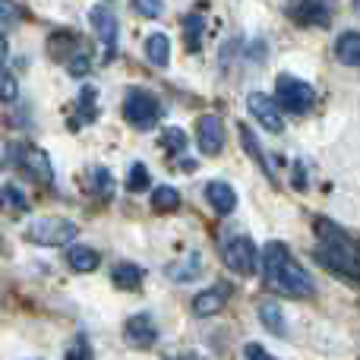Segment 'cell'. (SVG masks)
<instances>
[{
  "mask_svg": "<svg viewBox=\"0 0 360 360\" xmlns=\"http://www.w3.org/2000/svg\"><path fill=\"white\" fill-rule=\"evenodd\" d=\"M266 281L278 291L291 294V297H310L313 294V278L307 275V269H300L291 259L285 243H269L266 247Z\"/></svg>",
  "mask_w": 360,
  "mask_h": 360,
  "instance_id": "cell-1",
  "label": "cell"
},
{
  "mask_svg": "<svg viewBox=\"0 0 360 360\" xmlns=\"http://www.w3.org/2000/svg\"><path fill=\"white\" fill-rule=\"evenodd\" d=\"M79 234V228H76L70 218H35V221L29 224V231H25V237H29L32 243H38V247H63V243H70L73 237Z\"/></svg>",
  "mask_w": 360,
  "mask_h": 360,
  "instance_id": "cell-2",
  "label": "cell"
},
{
  "mask_svg": "<svg viewBox=\"0 0 360 360\" xmlns=\"http://www.w3.org/2000/svg\"><path fill=\"white\" fill-rule=\"evenodd\" d=\"M124 117H127V124L136 127V130H152V127L158 124V117H162V105H158V98L152 92L133 89L124 101Z\"/></svg>",
  "mask_w": 360,
  "mask_h": 360,
  "instance_id": "cell-3",
  "label": "cell"
},
{
  "mask_svg": "<svg viewBox=\"0 0 360 360\" xmlns=\"http://www.w3.org/2000/svg\"><path fill=\"white\" fill-rule=\"evenodd\" d=\"M288 16L297 25H319V29H326L332 22V16H335V0H291L288 4Z\"/></svg>",
  "mask_w": 360,
  "mask_h": 360,
  "instance_id": "cell-4",
  "label": "cell"
},
{
  "mask_svg": "<svg viewBox=\"0 0 360 360\" xmlns=\"http://www.w3.org/2000/svg\"><path fill=\"white\" fill-rule=\"evenodd\" d=\"M275 92H278V105L285 108V111L291 114H304L313 108V89L307 86L304 79H294V76H278V86H275Z\"/></svg>",
  "mask_w": 360,
  "mask_h": 360,
  "instance_id": "cell-5",
  "label": "cell"
},
{
  "mask_svg": "<svg viewBox=\"0 0 360 360\" xmlns=\"http://www.w3.org/2000/svg\"><path fill=\"white\" fill-rule=\"evenodd\" d=\"M13 158L19 162V168L25 171L38 184H54V171H51V158L35 146H13Z\"/></svg>",
  "mask_w": 360,
  "mask_h": 360,
  "instance_id": "cell-6",
  "label": "cell"
},
{
  "mask_svg": "<svg viewBox=\"0 0 360 360\" xmlns=\"http://www.w3.org/2000/svg\"><path fill=\"white\" fill-rule=\"evenodd\" d=\"M224 262L234 269L237 275H253L256 272V247L250 237H231L224 243Z\"/></svg>",
  "mask_w": 360,
  "mask_h": 360,
  "instance_id": "cell-7",
  "label": "cell"
},
{
  "mask_svg": "<svg viewBox=\"0 0 360 360\" xmlns=\"http://www.w3.org/2000/svg\"><path fill=\"white\" fill-rule=\"evenodd\" d=\"M247 108H250V114H253V117L259 120V124L266 127L269 133H281V130H285V117H281L278 105H275L269 95L253 92V95L247 98Z\"/></svg>",
  "mask_w": 360,
  "mask_h": 360,
  "instance_id": "cell-8",
  "label": "cell"
},
{
  "mask_svg": "<svg viewBox=\"0 0 360 360\" xmlns=\"http://www.w3.org/2000/svg\"><path fill=\"white\" fill-rule=\"evenodd\" d=\"M89 22H92L95 35L101 38V44H105V51H108V60H111L114 48H117V32H120L117 16H114L108 6H95V10L89 13Z\"/></svg>",
  "mask_w": 360,
  "mask_h": 360,
  "instance_id": "cell-9",
  "label": "cell"
},
{
  "mask_svg": "<svg viewBox=\"0 0 360 360\" xmlns=\"http://www.w3.org/2000/svg\"><path fill=\"white\" fill-rule=\"evenodd\" d=\"M199 149H202V155H218L224 146V124L221 117H215V114H205V117H199Z\"/></svg>",
  "mask_w": 360,
  "mask_h": 360,
  "instance_id": "cell-10",
  "label": "cell"
},
{
  "mask_svg": "<svg viewBox=\"0 0 360 360\" xmlns=\"http://www.w3.org/2000/svg\"><path fill=\"white\" fill-rule=\"evenodd\" d=\"M228 294H231L228 285H212L202 294H196V300H193L196 316H215V313H221V307L228 304Z\"/></svg>",
  "mask_w": 360,
  "mask_h": 360,
  "instance_id": "cell-11",
  "label": "cell"
},
{
  "mask_svg": "<svg viewBox=\"0 0 360 360\" xmlns=\"http://www.w3.org/2000/svg\"><path fill=\"white\" fill-rule=\"evenodd\" d=\"M158 338V329H155V323H152L149 316H133V319H127V342L133 345V348H149L152 342Z\"/></svg>",
  "mask_w": 360,
  "mask_h": 360,
  "instance_id": "cell-12",
  "label": "cell"
},
{
  "mask_svg": "<svg viewBox=\"0 0 360 360\" xmlns=\"http://www.w3.org/2000/svg\"><path fill=\"white\" fill-rule=\"evenodd\" d=\"M205 199H209L212 209L221 212V215L234 212V205H237L234 190H231V186L224 184V180H212V184H205Z\"/></svg>",
  "mask_w": 360,
  "mask_h": 360,
  "instance_id": "cell-13",
  "label": "cell"
},
{
  "mask_svg": "<svg viewBox=\"0 0 360 360\" xmlns=\"http://www.w3.org/2000/svg\"><path fill=\"white\" fill-rule=\"evenodd\" d=\"M335 57L345 67H360V32H342V35H338Z\"/></svg>",
  "mask_w": 360,
  "mask_h": 360,
  "instance_id": "cell-14",
  "label": "cell"
},
{
  "mask_svg": "<svg viewBox=\"0 0 360 360\" xmlns=\"http://www.w3.org/2000/svg\"><path fill=\"white\" fill-rule=\"evenodd\" d=\"M0 212H4V215H10V218H19V215H25V212H29V199L22 196V190H19V186L6 184L4 190H0Z\"/></svg>",
  "mask_w": 360,
  "mask_h": 360,
  "instance_id": "cell-15",
  "label": "cell"
},
{
  "mask_svg": "<svg viewBox=\"0 0 360 360\" xmlns=\"http://www.w3.org/2000/svg\"><path fill=\"white\" fill-rule=\"evenodd\" d=\"M67 262H70V269H73V272H95V269H98V262H101V256L95 253L92 247L76 243V247H70Z\"/></svg>",
  "mask_w": 360,
  "mask_h": 360,
  "instance_id": "cell-16",
  "label": "cell"
},
{
  "mask_svg": "<svg viewBox=\"0 0 360 360\" xmlns=\"http://www.w3.org/2000/svg\"><path fill=\"white\" fill-rule=\"evenodd\" d=\"M146 57H149L152 67H168V60H171V41H168V35L155 32V35L146 38Z\"/></svg>",
  "mask_w": 360,
  "mask_h": 360,
  "instance_id": "cell-17",
  "label": "cell"
},
{
  "mask_svg": "<svg viewBox=\"0 0 360 360\" xmlns=\"http://www.w3.org/2000/svg\"><path fill=\"white\" fill-rule=\"evenodd\" d=\"M114 285L124 288V291H136L143 285V269L133 266V262H117L114 266Z\"/></svg>",
  "mask_w": 360,
  "mask_h": 360,
  "instance_id": "cell-18",
  "label": "cell"
},
{
  "mask_svg": "<svg viewBox=\"0 0 360 360\" xmlns=\"http://www.w3.org/2000/svg\"><path fill=\"white\" fill-rule=\"evenodd\" d=\"M152 209L155 212H177L180 209V193L174 186H158L152 193Z\"/></svg>",
  "mask_w": 360,
  "mask_h": 360,
  "instance_id": "cell-19",
  "label": "cell"
},
{
  "mask_svg": "<svg viewBox=\"0 0 360 360\" xmlns=\"http://www.w3.org/2000/svg\"><path fill=\"white\" fill-rule=\"evenodd\" d=\"M240 143H243V149L250 152V155L256 158V165H259L262 171H266L269 177H272V168H269V162H266V155H262V149H259V139L253 136V130H250L247 124H240Z\"/></svg>",
  "mask_w": 360,
  "mask_h": 360,
  "instance_id": "cell-20",
  "label": "cell"
},
{
  "mask_svg": "<svg viewBox=\"0 0 360 360\" xmlns=\"http://www.w3.org/2000/svg\"><path fill=\"white\" fill-rule=\"evenodd\" d=\"M202 29H205V19L199 16V13H190V16L184 19V35H186V48L196 51L199 44H202Z\"/></svg>",
  "mask_w": 360,
  "mask_h": 360,
  "instance_id": "cell-21",
  "label": "cell"
},
{
  "mask_svg": "<svg viewBox=\"0 0 360 360\" xmlns=\"http://www.w3.org/2000/svg\"><path fill=\"white\" fill-rule=\"evenodd\" d=\"M79 124H89V120H95V114H98V92H95L92 86H86L79 92Z\"/></svg>",
  "mask_w": 360,
  "mask_h": 360,
  "instance_id": "cell-22",
  "label": "cell"
},
{
  "mask_svg": "<svg viewBox=\"0 0 360 360\" xmlns=\"http://www.w3.org/2000/svg\"><path fill=\"white\" fill-rule=\"evenodd\" d=\"M259 319H262V326H266L269 332H275V335H285V319H281V310L275 304H262L259 307Z\"/></svg>",
  "mask_w": 360,
  "mask_h": 360,
  "instance_id": "cell-23",
  "label": "cell"
},
{
  "mask_svg": "<svg viewBox=\"0 0 360 360\" xmlns=\"http://www.w3.org/2000/svg\"><path fill=\"white\" fill-rule=\"evenodd\" d=\"M193 275H199V253H190L180 266L168 269V278H174V281H190Z\"/></svg>",
  "mask_w": 360,
  "mask_h": 360,
  "instance_id": "cell-24",
  "label": "cell"
},
{
  "mask_svg": "<svg viewBox=\"0 0 360 360\" xmlns=\"http://www.w3.org/2000/svg\"><path fill=\"white\" fill-rule=\"evenodd\" d=\"M149 184H152V180H149V171H146V165H133V168H130V177H127V190H130V193H146V190H149Z\"/></svg>",
  "mask_w": 360,
  "mask_h": 360,
  "instance_id": "cell-25",
  "label": "cell"
},
{
  "mask_svg": "<svg viewBox=\"0 0 360 360\" xmlns=\"http://www.w3.org/2000/svg\"><path fill=\"white\" fill-rule=\"evenodd\" d=\"M162 146H165V149H168V152H184V146H186L184 130H177V127H171V130H165Z\"/></svg>",
  "mask_w": 360,
  "mask_h": 360,
  "instance_id": "cell-26",
  "label": "cell"
},
{
  "mask_svg": "<svg viewBox=\"0 0 360 360\" xmlns=\"http://www.w3.org/2000/svg\"><path fill=\"white\" fill-rule=\"evenodd\" d=\"M63 360H92V348H89L86 335H76V342L70 345V351Z\"/></svg>",
  "mask_w": 360,
  "mask_h": 360,
  "instance_id": "cell-27",
  "label": "cell"
},
{
  "mask_svg": "<svg viewBox=\"0 0 360 360\" xmlns=\"http://www.w3.org/2000/svg\"><path fill=\"white\" fill-rule=\"evenodd\" d=\"M67 70H70V76H86L89 70H92V57L79 51V54H73V57L67 60Z\"/></svg>",
  "mask_w": 360,
  "mask_h": 360,
  "instance_id": "cell-28",
  "label": "cell"
},
{
  "mask_svg": "<svg viewBox=\"0 0 360 360\" xmlns=\"http://www.w3.org/2000/svg\"><path fill=\"white\" fill-rule=\"evenodd\" d=\"M19 92L16 79H13V73H6V70H0V101H13Z\"/></svg>",
  "mask_w": 360,
  "mask_h": 360,
  "instance_id": "cell-29",
  "label": "cell"
},
{
  "mask_svg": "<svg viewBox=\"0 0 360 360\" xmlns=\"http://www.w3.org/2000/svg\"><path fill=\"white\" fill-rule=\"evenodd\" d=\"M133 6H136V13H143L146 19H155L158 13H162V0H133Z\"/></svg>",
  "mask_w": 360,
  "mask_h": 360,
  "instance_id": "cell-30",
  "label": "cell"
},
{
  "mask_svg": "<svg viewBox=\"0 0 360 360\" xmlns=\"http://www.w3.org/2000/svg\"><path fill=\"white\" fill-rule=\"evenodd\" d=\"M19 19V6L13 0H0V25H10Z\"/></svg>",
  "mask_w": 360,
  "mask_h": 360,
  "instance_id": "cell-31",
  "label": "cell"
},
{
  "mask_svg": "<svg viewBox=\"0 0 360 360\" xmlns=\"http://www.w3.org/2000/svg\"><path fill=\"white\" fill-rule=\"evenodd\" d=\"M243 357L247 360H275L272 354H269L262 345H247V351H243Z\"/></svg>",
  "mask_w": 360,
  "mask_h": 360,
  "instance_id": "cell-32",
  "label": "cell"
},
{
  "mask_svg": "<svg viewBox=\"0 0 360 360\" xmlns=\"http://www.w3.org/2000/svg\"><path fill=\"white\" fill-rule=\"evenodd\" d=\"M4 57H6V38L0 35V60H4Z\"/></svg>",
  "mask_w": 360,
  "mask_h": 360,
  "instance_id": "cell-33",
  "label": "cell"
},
{
  "mask_svg": "<svg viewBox=\"0 0 360 360\" xmlns=\"http://www.w3.org/2000/svg\"><path fill=\"white\" fill-rule=\"evenodd\" d=\"M180 360H199V357H193V354H186V357H180Z\"/></svg>",
  "mask_w": 360,
  "mask_h": 360,
  "instance_id": "cell-34",
  "label": "cell"
}]
</instances>
